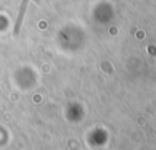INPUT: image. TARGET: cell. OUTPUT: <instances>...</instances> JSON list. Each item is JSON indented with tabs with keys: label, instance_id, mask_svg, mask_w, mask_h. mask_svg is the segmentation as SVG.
Returning a JSON list of instances; mask_svg holds the SVG:
<instances>
[{
	"label": "cell",
	"instance_id": "obj_1",
	"mask_svg": "<svg viewBox=\"0 0 156 150\" xmlns=\"http://www.w3.org/2000/svg\"><path fill=\"white\" fill-rule=\"evenodd\" d=\"M27 5H28V0H22V4L20 6V11H18V16H17V20H16V23H15V29H13L15 35H17L18 32H20V28H21V24H22V21H23L26 10H27Z\"/></svg>",
	"mask_w": 156,
	"mask_h": 150
}]
</instances>
